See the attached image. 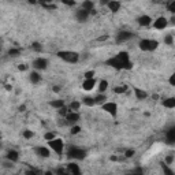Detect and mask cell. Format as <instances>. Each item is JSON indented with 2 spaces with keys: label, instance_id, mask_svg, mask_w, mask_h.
Here are the masks:
<instances>
[{
  "label": "cell",
  "instance_id": "1",
  "mask_svg": "<svg viewBox=\"0 0 175 175\" xmlns=\"http://www.w3.org/2000/svg\"><path fill=\"white\" fill-rule=\"evenodd\" d=\"M57 56L63 59L65 62H68V63H75V62L79 60V55L77 52H73V51H60V52H57Z\"/></svg>",
  "mask_w": 175,
  "mask_h": 175
},
{
  "label": "cell",
  "instance_id": "2",
  "mask_svg": "<svg viewBox=\"0 0 175 175\" xmlns=\"http://www.w3.org/2000/svg\"><path fill=\"white\" fill-rule=\"evenodd\" d=\"M67 156L71 157V159H77V160H82V159H85L86 152L84 149H81V148L70 147L67 150Z\"/></svg>",
  "mask_w": 175,
  "mask_h": 175
},
{
  "label": "cell",
  "instance_id": "3",
  "mask_svg": "<svg viewBox=\"0 0 175 175\" xmlns=\"http://www.w3.org/2000/svg\"><path fill=\"white\" fill-rule=\"evenodd\" d=\"M48 142H49L51 149H54L57 155L63 153V147H65V144H63V141H62L60 138H54V139H51V141H48Z\"/></svg>",
  "mask_w": 175,
  "mask_h": 175
},
{
  "label": "cell",
  "instance_id": "4",
  "mask_svg": "<svg viewBox=\"0 0 175 175\" xmlns=\"http://www.w3.org/2000/svg\"><path fill=\"white\" fill-rule=\"evenodd\" d=\"M103 110L105 112H108L110 115H112V116H116V114H118V105L115 103H104Z\"/></svg>",
  "mask_w": 175,
  "mask_h": 175
},
{
  "label": "cell",
  "instance_id": "5",
  "mask_svg": "<svg viewBox=\"0 0 175 175\" xmlns=\"http://www.w3.org/2000/svg\"><path fill=\"white\" fill-rule=\"evenodd\" d=\"M167 25H168V21L164 17H160V18H157L156 21L153 22V28L157 29V30H163V29L167 28Z\"/></svg>",
  "mask_w": 175,
  "mask_h": 175
},
{
  "label": "cell",
  "instance_id": "6",
  "mask_svg": "<svg viewBox=\"0 0 175 175\" xmlns=\"http://www.w3.org/2000/svg\"><path fill=\"white\" fill-rule=\"evenodd\" d=\"M46 66H48V60L44 57H37L36 60L33 62V67L37 68V70H45Z\"/></svg>",
  "mask_w": 175,
  "mask_h": 175
},
{
  "label": "cell",
  "instance_id": "7",
  "mask_svg": "<svg viewBox=\"0 0 175 175\" xmlns=\"http://www.w3.org/2000/svg\"><path fill=\"white\" fill-rule=\"evenodd\" d=\"M107 65L111 66V67H114L115 70H123V63H122L121 60H119L118 57H111V59H108L107 60Z\"/></svg>",
  "mask_w": 175,
  "mask_h": 175
},
{
  "label": "cell",
  "instance_id": "8",
  "mask_svg": "<svg viewBox=\"0 0 175 175\" xmlns=\"http://www.w3.org/2000/svg\"><path fill=\"white\" fill-rule=\"evenodd\" d=\"M94 85H96V81H94V78H88V79H85L84 81V84H82V88H84V90H92L93 88H94Z\"/></svg>",
  "mask_w": 175,
  "mask_h": 175
},
{
  "label": "cell",
  "instance_id": "9",
  "mask_svg": "<svg viewBox=\"0 0 175 175\" xmlns=\"http://www.w3.org/2000/svg\"><path fill=\"white\" fill-rule=\"evenodd\" d=\"M75 17H77V19H78L79 22H85L86 19H88V17H89V11L88 10H79L77 11V14H75Z\"/></svg>",
  "mask_w": 175,
  "mask_h": 175
},
{
  "label": "cell",
  "instance_id": "10",
  "mask_svg": "<svg viewBox=\"0 0 175 175\" xmlns=\"http://www.w3.org/2000/svg\"><path fill=\"white\" fill-rule=\"evenodd\" d=\"M131 37H133V34L130 32H121L118 36H116V43H123V41L131 38Z\"/></svg>",
  "mask_w": 175,
  "mask_h": 175
},
{
  "label": "cell",
  "instance_id": "11",
  "mask_svg": "<svg viewBox=\"0 0 175 175\" xmlns=\"http://www.w3.org/2000/svg\"><path fill=\"white\" fill-rule=\"evenodd\" d=\"M107 6L110 8V11H112V12H118L119 8H121V3L116 1V0H110Z\"/></svg>",
  "mask_w": 175,
  "mask_h": 175
},
{
  "label": "cell",
  "instance_id": "12",
  "mask_svg": "<svg viewBox=\"0 0 175 175\" xmlns=\"http://www.w3.org/2000/svg\"><path fill=\"white\" fill-rule=\"evenodd\" d=\"M6 157H7V160H10L11 163H12V161H17V160H18V159H19V155H18V152H17V150L11 149V150H8V152H7Z\"/></svg>",
  "mask_w": 175,
  "mask_h": 175
},
{
  "label": "cell",
  "instance_id": "13",
  "mask_svg": "<svg viewBox=\"0 0 175 175\" xmlns=\"http://www.w3.org/2000/svg\"><path fill=\"white\" fill-rule=\"evenodd\" d=\"M65 118L67 119L68 122H71V123H74V122L79 121V114L77 112V111H73V112H68V114L66 115Z\"/></svg>",
  "mask_w": 175,
  "mask_h": 175
},
{
  "label": "cell",
  "instance_id": "14",
  "mask_svg": "<svg viewBox=\"0 0 175 175\" xmlns=\"http://www.w3.org/2000/svg\"><path fill=\"white\" fill-rule=\"evenodd\" d=\"M36 153L41 157H49V149L44 148V147H38V148H36Z\"/></svg>",
  "mask_w": 175,
  "mask_h": 175
},
{
  "label": "cell",
  "instance_id": "15",
  "mask_svg": "<svg viewBox=\"0 0 175 175\" xmlns=\"http://www.w3.org/2000/svg\"><path fill=\"white\" fill-rule=\"evenodd\" d=\"M150 22H152V19H150V17H148V15H142V17L138 18L139 26H149Z\"/></svg>",
  "mask_w": 175,
  "mask_h": 175
},
{
  "label": "cell",
  "instance_id": "16",
  "mask_svg": "<svg viewBox=\"0 0 175 175\" xmlns=\"http://www.w3.org/2000/svg\"><path fill=\"white\" fill-rule=\"evenodd\" d=\"M67 170L71 172V174H74V175H79V174H81V170H79L78 164H75V163H70L68 167H67Z\"/></svg>",
  "mask_w": 175,
  "mask_h": 175
},
{
  "label": "cell",
  "instance_id": "17",
  "mask_svg": "<svg viewBox=\"0 0 175 175\" xmlns=\"http://www.w3.org/2000/svg\"><path fill=\"white\" fill-rule=\"evenodd\" d=\"M134 93H136V97L138 100H144V99H147L148 94L145 90H141L139 88H134Z\"/></svg>",
  "mask_w": 175,
  "mask_h": 175
},
{
  "label": "cell",
  "instance_id": "18",
  "mask_svg": "<svg viewBox=\"0 0 175 175\" xmlns=\"http://www.w3.org/2000/svg\"><path fill=\"white\" fill-rule=\"evenodd\" d=\"M116 57H118L119 60L123 63V66H125V63H127V62H129V54H127V52H125V51L119 52V54L116 55Z\"/></svg>",
  "mask_w": 175,
  "mask_h": 175
},
{
  "label": "cell",
  "instance_id": "19",
  "mask_svg": "<svg viewBox=\"0 0 175 175\" xmlns=\"http://www.w3.org/2000/svg\"><path fill=\"white\" fill-rule=\"evenodd\" d=\"M29 78H30V82H32V84H38V82H40V79H41V77H40L38 73L33 71V73H30Z\"/></svg>",
  "mask_w": 175,
  "mask_h": 175
},
{
  "label": "cell",
  "instance_id": "20",
  "mask_svg": "<svg viewBox=\"0 0 175 175\" xmlns=\"http://www.w3.org/2000/svg\"><path fill=\"white\" fill-rule=\"evenodd\" d=\"M167 141H168V144H174V141H175V129L174 127L167 131Z\"/></svg>",
  "mask_w": 175,
  "mask_h": 175
},
{
  "label": "cell",
  "instance_id": "21",
  "mask_svg": "<svg viewBox=\"0 0 175 175\" xmlns=\"http://www.w3.org/2000/svg\"><path fill=\"white\" fill-rule=\"evenodd\" d=\"M163 105L167 108H174L175 107V99L174 97H168V99H166L164 101H163Z\"/></svg>",
  "mask_w": 175,
  "mask_h": 175
},
{
  "label": "cell",
  "instance_id": "22",
  "mask_svg": "<svg viewBox=\"0 0 175 175\" xmlns=\"http://www.w3.org/2000/svg\"><path fill=\"white\" fill-rule=\"evenodd\" d=\"M93 7H94V4H93L92 0H85L82 3V8L84 10H88V11H92Z\"/></svg>",
  "mask_w": 175,
  "mask_h": 175
},
{
  "label": "cell",
  "instance_id": "23",
  "mask_svg": "<svg viewBox=\"0 0 175 175\" xmlns=\"http://www.w3.org/2000/svg\"><path fill=\"white\" fill-rule=\"evenodd\" d=\"M49 105L51 107H54V108H56V110H59V108H62L63 105H65V101L63 100H54V101H51L49 103Z\"/></svg>",
  "mask_w": 175,
  "mask_h": 175
},
{
  "label": "cell",
  "instance_id": "24",
  "mask_svg": "<svg viewBox=\"0 0 175 175\" xmlns=\"http://www.w3.org/2000/svg\"><path fill=\"white\" fill-rule=\"evenodd\" d=\"M107 88H108V82H107V81H105V79L100 81V84H99V92H100V93L105 92V90H107Z\"/></svg>",
  "mask_w": 175,
  "mask_h": 175
},
{
  "label": "cell",
  "instance_id": "25",
  "mask_svg": "<svg viewBox=\"0 0 175 175\" xmlns=\"http://www.w3.org/2000/svg\"><path fill=\"white\" fill-rule=\"evenodd\" d=\"M139 49L149 51V40H142V41L139 43Z\"/></svg>",
  "mask_w": 175,
  "mask_h": 175
},
{
  "label": "cell",
  "instance_id": "26",
  "mask_svg": "<svg viewBox=\"0 0 175 175\" xmlns=\"http://www.w3.org/2000/svg\"><path fill=\"white\" fill-rule=\"evenodd\" d=\"M84 104L92 107V105H94L96 103H94V99H93V97H85V99H84Z\"/></svg>",
  "mask_w": 175,
  "mask_h": 175
},
{
  "label": "cell",
  "instance_id": "27",
  "mask_svg": "<svg viewBox=\"0 0 175 175\" xmlns=\"http://www.w3.org/2000/svg\"><path fill=\"white\" fill-rule=\"evenodd\" d=\"M126 90H127V86H126V85H122V86H116V88L114 89V92L119 94V93H125Z\"/></svg>",
  "mask_w": 175,
  "mask_h": 175
},
{
  "label": "cell",
  "instance_id": "28",
  "mask_svg": "<svg viewBox=\"0 0 175 175\" xmlns=\"http://www.w3.org/2000/svg\"><path fill=\"white\" fill-rule=\"evenodd\" d=\"M157 46H159V43H157L156 40H149V51L156 49Z\"/></svg>",
  "mask_w": 175,
  "mask_h": 175
},
{
  "label": "cell",
  "instance_id": "29",
  "mask_svg": "<svg viewBox=\"0 0 175 175\" xmlns=\"http://www.w3.org/2000/svg\"><path fill=\"white\" fill-rule=\"evenodd\" d=\"M105 99H107V97L104 96V94H99V96L94 99V103L96 104H103L104 101H105Z\"/></svg>",
  "mask_w": 175,
  "mask_h": 175
},
{
  "label": "cell",
  "instance_id": "30",
  "mask_svg": "<svg viewBox=\"0 0 175 175\" xmlns=\"http://www.w3.org/2000/svg\"><path fill=\"white\" fill-rule=\"evenodd\" d=\"M79 107H81V103H79V101H73V103L70 104V110H73V111L79 110Z\"/></svg>",
  "mask_w": 175,
  "mask_h": 175
},
{
  "label": "cell",
  "instance_id": "31",
  "mask_svg": "<svg viewBox=\"0 0 175 175\" xmlns=\"http://www.w3.org/2000/svg\"><path fill=\"white\" fill-rule=\"evenodd\" d=\"M164 43L167 44V45H172V44H174V37H172L171 34H170V36H166Z\"/></svg>",
  "mask_w": 175,
  "mask_h": 175
},
{
  "label": "cell",
  "instance_id": "32",
  "mask_svg": "<svg viewBox=\"0 0 175 175\" xmlns=\"http://www.w3.org/2000/svg\"><path fill=\"white\" fill-rule=\"evenodd\" d=\"M33 136H34V133L30 131V130H25V131H23V137H25L26 139L33 138Z\"/></svg>",
  "mask_w": 175,
  "mask_h": 175
},
{
  "label": "cell",
  "instance_id": "33",
  "mask_svg": "<svg viewBox=\"0 0 175 175\" xmlns=\"http://www.w3.org/2000/svg\"><path fill=\"white\" fill-rule=\"evenodd\" d=\"M68 112H70V111H68L67 108H66V105H63L62 108H59V114H60L62 116H66V115H67Z\"/></svg>",
  "mask_w": 175,
  "mask_h": 175
},
{
  "label": "cell",
  "instance_id": "34",
  "mask_svg": "<svg viewBox=\"0 0 175 175\" xmlns=\"http://www.w3.org/2000/svg\"><path fill=\"white\" fill-rule=\"evenodd\" d=\"M44 138H45L46 141H51V139H54V138H55V133H52V131L46 133L45 136H44Z\"/></svg>",
  "mask_w": 175,
  "mask_h": 175
},
{
  "label": "cell",
  "instance_id": "35",
  "mask_svg": "<svg viewBox=\"0 0 175 175\" xmlns=\"http://www.w3.org/2000/svg\"><path fill=\"white\" fill-rule=\"evenodd\" d=\"M19 54H21V51L19 49H10L8 51V55H11V56H18Z\"/></svg>",
  "mask_w": 175,
  "mask_h": 175
},
{
  "label": "cell",
  "instance_id": "36",
  "mask_svg": "<svg viewBox=\"0 0 175 175\" xmlns=\"http://www.w3.org/2000/svg\"><path fill=\"white\" fill-rule=\"evenodd\" d=\"M79 131H81V127H79V126H74V127L71 129V131H70V133H71L73 136H75V134H78Z\"/></svg>",
  "mask_w": 175,
  "mask_h": 175
},
{
  "label": "cell",
  "instance_id": "37",
  "mask_svg": "<svg viewBox=\"0 0 175 175\" xmlns=\"http://www.w3.org/2000/svg\"><path fill=\"white\" fill-rule=\"evenodd\" d=\"M62 3L67 4V6H70V7H73V6H75V0H62Z\"/></svg>",
  "mask_w": 175,
  "mask_h": 175
},
{
  "label": "cell",
  "instance_id": "38",
  "mask_svg": "<svg viewBox=\"0 0 175 175\" xmlns=\"http://www.w3.org/2000/svg\"><path fill=\"white\" fill-rule=\"evenodd\" d=\"M168 11H170L171 14H174L175 12V1H171V3L168 4Z\"/></svg>",
  "mask_w": 175,
  "mask_h": 175
},
{
  "label": "cell",
  "instance_id": "39",
  "mask_svg": "<svg viewBox=\"0 0 175 175\" xmlns=\"http://www.w3.org/2000/svg\"><path fill=\"white\" fill-rule=\"evenodd\" d=\"M93 77H94V71H93V70H90V71H86V73H85V79L93 78Z\"/></svg>",
  "mask_w": 175,
  "mask_h": 175
},
{
  "label": "cell",
  "instance_id": "40",
  "mask_svg": "<svg viewBox=\"0 0 175 175\" xmlns=\"http://www.w3.org/2000/svg\"><path fill=\"white\" fill-rule=\"evenodd\" d=\"M161 167H163V170H164L166 174H172V170H170V168H168L164 163H161Z\"/></svg>",
  "mask_w": 175,
  "mask_h": 175
},
{
  "label": "cell",
  "instance_id": "41",
  "mask_svg": "<svg viewBox=\"0 0 175 175\" xmlns=\"http://www.w3.org/2000/svg\"><path fill=\"white\" fill-rule=\"evenodd\" d=\"M32 48H33L34 51H41V45H40L38 43H33V44H32Z\"/></svg>",
  "mask_w": 175,
  "mask_h": 175
},
{
  "label": "cell",
  "instance_id": "42",
  "mask_svg": "<svg viewBox=\"0 0 175 175\" xmlns=\"http://www.w3.org/2000/svg\"><path fill=\"white\" fill-rule=\"evenodd\" d=\"M133 155H134V150H133V149H129V150H126L125 156H126V157H131Z\"/></svg>",
  "mask_w": 175,
  "mask_h": 175
},
{
  "label": "cell",
  "instance_id": "43",
  "mask_svg": "<svg viewBox=\"0 0 175 175\" xmlns=\"http://www.w3.org/2000/svg\"><path fill=\"white\" fill-rule=\"evenodd\" d=\"M26 68H28V66H26V65H19V66H18V70H19V71H25Z\"/></svg>",
  "mask_w": 175,
  "mask_h": 175
},
{
  "label": "cell",
  "instance_id": "44",
  "mask_svg": "<svg viewBox=\"0 0 175 175\" xmlns=\"http://www.w3.org/2000/svg\"><path fill=\"white\" fill-rule=\"evenodd\" d=\"M172 160H174V157H172V156H168L167 159H166V163H167V164H171Z\"/></svg>",
  "mask_w": 175,
  "mask_h": 175
},
{
  "label": "cell",
  "instance_id": "45",
  "mask_svg": "<svg viewBox=\"0 0 175 175\" xmlns=\"http://www.w3.org/2000/svg\"><path fill=\"white\" fill-rule=\"evenodd\" d=\"M56 172H57V174H66V170H65V168H57Z\"/></svg>",
  "mask_w": 175,
  "mask_h": 175
},
{
  "label": "cell",
  "instance_id": "46",
  "mask_svg": "<svg viewBox=\"0 0 175 175\" xmlns=\"http://www.w3.org/2000/svg\"><path fill=\"white\" fill-rule=\"evenodd\" d=\"M52 0H40V3L41 4H49Z\"/></svg>",
  "mask_w": 175,
  "mask_h": 175
},
{
  "label": "cell",
  "instance_id": "47",
  "mask_svg": "<svg viewBox=\"0 0 175 175\" xmlns=\"http://www.w3.org/2000/svg\"><path fill=\"white\" fill-rule=\"evenodd\" d=\"M134 172H139V174H142L144 170H142V168H136V170H134Z\"/></svg>",
  "mask_w": 175,
  "mask_h": 175
},
{
  "label": "cell",
  "instance_id": "48",
  "mask_svg": "<svg viewBox=\"0 0 175 175\" xmlns=\"http://www.w3.org/2000/svg\"><path fill=\"white\" fill-rule=\"evenodd\" d=\"M52 90H54V92H59V90H60V88H59V86H54V88H52Z\"/></svg>",
  "mask_w": 175,
  "mask_h": 175
},
{
  "label": "cell",
  "instance_id": "49",
  "mask_svg": "<svg viewBox=\"0 0 175 175\" xmlns=\"http://www.w3.org/2000/svg\"><path fill=\"white\" fill-rule=\"evenodd\" d=\"M174 77H175V75H171V78H170V84H171L172 86H174V84H175L174 82Z\"/></svg>",
  "mask_w": 175,
  "mask_h": 175
},
{
  "label": "cell",
  "instance_id": "50",
  "mask_svg": "<svg viewBox=\"0 0 175 175\" xmlns=\"http://www.w3.org/2000/svg\"><path fill=\"white\" fill-rule=\"evenodd\" d=\"M108 1H110V0H100L101 4H108Z\"/></svg>",
  "mask_w": 175,
  "mask_h": 175
},
{
  "label": "cell",
  "instance_id": "51",
  "mask_svg": "<svg viewBox=\"0 0 175 175\" xmlns=\"http://www.w3.org/2000/svg\"><path fill=\"white\" fill-rule=\"evenodd\" d=\"M28 1H29L30 4H36V3H37V0H28Z\"/></svg>",
  "mask_w": 175,
  "mask_h": 175
},
{
  "label": "cell",
  "instance_id": "52",
  "mask_svg": "<svg viewBox=\"0 0 175 175\" xmlns=\"http://www.w3.org/2000/svg\"><path fill=\"white\" fill-rule=\"evenodd\" d=\"M25 105H21V107H19V111H25Z\"/></svg>",
  "mask_w": 175,
  "mask_h": 175
},
{
  "label": "cell",
  "instance_id": "53",
  "mask_svg": "<svg viewBox=\"0 0 175 175\" xmlns=\"http://www.w3.org/2000/svg\"><path fill=\"white\" fill-rule=\"evenodd\" d=\"M0 139H1V134H0Z\"/></svg>",
  "mask_w": 175,
  "mask_h": 175
},
{
  "label": "cell",
  "instance_id": "54",
  "mask_svg": "<svg viewBox=\"0 0 175 175\" xmlns=\"http://www.w3.org/2000/svg\"><path fill=\"white\" fill-rule=\"evenodd\" d=\"M0 51H1V46H0Z\"/></svg>",
  "mask_w": 175,
  "mask_h": 175
}]
</instances>
